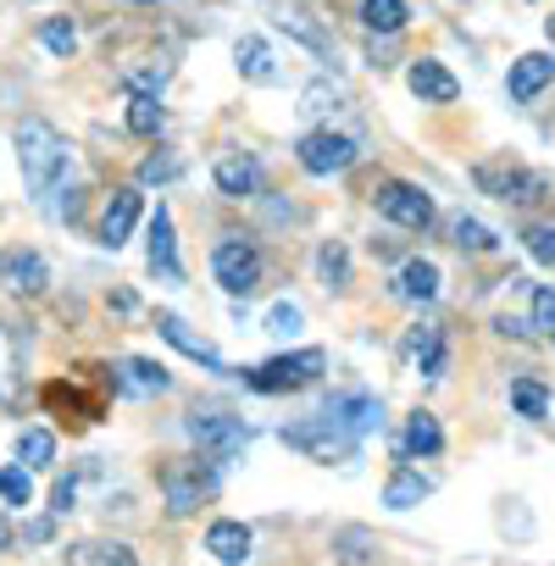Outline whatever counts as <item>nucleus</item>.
I'll use <instances>...</instances> for the list:
<instances>
[{"mask_svg":"<svg viewBox=\"0 0 555 566\" xmlns=\"http://www.w3.org/2000/svg\"><path fill=\"white\" fill-rule=\"evenodd\" d=\"M544 34H549V45H555V18H549V23H544Z\"/></svg>","mask_w":555,"mask_h":566,"instance_id":"44","label":"nucleus"},{"mask_svg":"<svg viewBox=\"0 0 555 566\" xmlns=\"http://www.w3.org/2000/svg\"><path fill=\"white\" fill-rule=\"evenodd\" d=\"M233 62H239V73L250 78V84H272V51H266V40H239L233 45Z\"/></svg>","mask_w":555,"mask_h":566,"instance_id":"27","label":"nucleus"},{"mask_svg":"<svg viewBox=\"0 0 555 566\" xmlns=\"http://www.w3.org/2000/svg\"><path fill=\"white\" fill-rule=\"evenodd\" d=\"M178 172H184V161H178L172 150H156V156L139 161V184H172Z\"/></svg>","mask_w":555,"mask_h":566,"instance_id":"36","label":"nucleus"},{"mask_svg":"<svg viewBox=\"0 0 555 566\" xmlns=\"http://www.w3.org/2000/svg\"><path fill=\"white\" fill-rule=\"evenodd\" d=\"M62 560L67 566H139L134 544H123V538H78L62 549Z\"/></svg>","mask_w":555,"mask_h":566,"instance_id":"18","label":"nucleus"},{"mask_svg":"<svg viewBox=\"0 0 555 566\" xmlns=\"http://www.w3.org/2000/svg\"><path fill=\"white\" fill-rule=\"evenodd\" d=\"M373 200H378V211H384L395 228H406V233H428L433 217H439V211H433V195H428L422 184H406V178H389Z\"/></svg>","mask_w":555,"mask_h":566,"instance_id":"6","label":"nucleus"},{"mask_svg":"<svg viewBox=\"0 0 555 566\" xmlns=\"http://www.w3.org/2000/svg\"><path fill=\"white\" fill-rule=\"evenodd\" d=\"M40 45H45L51 56H73V45H78L73 18H51V23H40Z\"/></svg>","mask_w":555,"mask_h":566,"instance_id":"35","label":"nucleus"},{"mask_svg":"<svg viewBox=\"0 0 555 566\" xmlns=\"http://www.w3.org/2000/svg\"><path fill=\"white\" fill-rule=\"evenodd\" d=\"M139 217H145L139 189H112V195H106V206H101V244H106V250H123V244L134 239Z\"/></svg>","mask_w":555,"mask_h":566,"instance_id":"12","label":"nucleus"},{"mask_svg":"<svg viewBox=\"0 0 555 566\" xmlns=\"http://www.w3.org/2000/svg\"><path fill=\"white\" fill-rule=\"evenodd\" d=\"M73 494H78V489H73V478H62V483H56V494H51V511H56V516H67V511H73Z\"/></svg>","mask_w":555,"mask_h":566,"instance_id":"40","label":"nucleus"},{"mask_svg":"<svg viewBox=\"0 0 555 566\" xmlns=\"http://www.w3.org/2000/svg\"><path fill=\"white\" fill-rule=\"evenodd\" d=\"M12 538H18V533H12V522L0 516V549H12Z\"/></svg>","mask_w":555,"mask_h":566,"instance_id":"43","label":"nucleus"},{"mask_svg":"<svg viewBox=\"0 0 555 566\" xmlns=\"http://www.w3.org/2000/svg\"><path fill=\"white\" fill-rule=\"evenodd\" d=\"M295 156H301V167H306L312 178H334V172L356 167V139H350V134H334V128H312V134L295 145Z\"/></svg>","mask_w":555,"mask_h":566,"instance_id":"9","label":"nucleus"},{"mask_svg":"<svg viewBox=\"0 0 555 566\" xmlns=\"http://www.w3.org/2000/svg\"><path fill=\"white\" fill-rule=\"evenodd\" d=\"M406 90H411L422 106H450V101L461 95L455 73H450L444 62H433V56H417V62L406 67Z\"/></svg>","mask_w":555,"mask_h":566,"instance_id":"13","label":"nucleus"},{"mask_svg":"<svg viewBox=\"0 0 555 566\" xmlns=\"http://www.w3.org/2000/svg\"><path fill=\"white\" fill-rule=\"evenodd\" d=\"M472 184H478L483 195L505 200V206H533V200H544V195H549V178H544V172H533V167H522V161H511V156L478 161V167H472Z\"/></svg>","mask_w":555,"mask_h":566,"instance_id":"4","label":"nucleus"},{"mask_svg":"<svg viewBox=\"0 0 555 566\" xmlns=\"http://www.w3.org/2000/svg\"><path fill=\"white\" fill-rule=\"evenodd\" d=\"M411 23L406 0H362V29L367 34H400Z\"/></svg>","mask_w":555,"mask_h":566,"instance_id":"23","label":"nucleus"},{"mask_svg":"<svg viewBox=\"0 0 555 566\" xmlns=\"http://www.w3.org/2000/svg\"><path fill=\"white\" fill-rule=\"evenodd\" d=\"M18 461H23L29 472L56 467V433H51V428H23V433H18Z\"/></svg>","mask_w":555,"mask_h":566,"instance_id":"25","label":"nucleus"},{"mask_svg":"<svg viewBox=\"0 0 555 566\" xmlns=\"http://www.w3.org/2000/svg\"><path fill=\"white\" fill-rule=\"evenodd\" d=\"M428 489H433V483H428L422 472L400 467V472L384 483V505H395V511H411V505H422V500H428Z\"/></svg>","mask_w":555,"mask_h":566,"instance_id":"26","label":"nucleus"},{"mask_svg":"<svg viewBox=\"0 0 555 566\" xmlns=\"http://www.w3.org/2000/svg\"><path fill=\"white\" fill-rule=\"evenodd\" d=\"M211 178H217V195H222V200H255V195L266 189L261 161L244 156V150H228V156L211 167Z\"/></svg>","mask_w":555,"mask_h":566,"instance_id":"11","label":"nucleus"},{"mask_svg":"<svg viewBox=\"0 0 555 566\" xmlns=\"http://www.w3.org/2000/svg\"><path fill=\"white\" fill-rule=\"evenodd\" d=\"M323 373H328V350L306 345V350H290V356H272V361L250 367L244 384H250L255 395H295V389H312Z\"/></svg>","mask_w":555,"mask_h":566,"instance_id":"3","label":"nucleus"},{"mask_svg":"<svg viewBox=\"0 0 555 566\" xmlns=\"http://www.w3.org/2000/svg\"><path fill=\"white\" fill-rule=\"evenodd\" d=\"M555 84V56H544V51H527V56H516L511 62V73H505V95L516 101V106H527L533 95H544Z\"/></svg>","mask_w":555,"mask_h":566,"instance_id":"15","label":"nucleus"},{"mask_svg":"<svg viewBox=\"0 0 555 566\" xmlns=\"http://www.w3.org/2000/svg\"><path fill=\"white\" fill-rule=\"evenodd\" d=\"M0 283H7L12 295H45L51 290V266H45V255L40 250H23V244H12V250H0Z\"/></svg>","mask_w":555,"mask_h":566,"instance_id":"10","label":"nucleus"},{"mask_svg":"<svg viewBox=\"0 0 555 566\" xmlns=\"http://www.w3.org/2000/svg\"><path fill=\"white\" fill-rule=\"evenodd\" d=\"M444 450V428L433 411H411L406 422V455H439Z\"/></svg>","mask_w":555,"mask_h":566,"instance_id":"24","label":"nucleus"},{"mask_svg":"<svg viewBox=\"0 0 555 566\" xmlns=\"http://www.w3.org/2000/svg\"><path fill=\"white\" fill-rule=\"evenodd\" d=\"M284 444H290V450H301V455H306V461H317V467H334V461H345V455L356 450V439H350L345 428H334L328 417L290 422V428H284Z\"/></svg>","mask_w":555,"mask_h":566,"instance_id":"8","label":"nucleus"},{"mask_svg":"<svg viewBox=\"0 0 555 566\" xmlns=\"http://www.w3.org/2000/svg\"><path fill=\"white\" fill-rule=\"evenodd\" d=\"M533 328L544 339H555V290H549V283H538V290H533Z\"/></svg>","mask_w":555,"mask_h":566,"instance_id":"38","label":"nucleus"},{"mask_svg":"<svg viewBox=\"0 0 555 566\" xmlns=\"http://www.w3.org/2000/svg\"><path fill=\"white\" fill-rule=\"evenodd\" d=\"M123 373H128V384H134L139 395H167V389H172V378H167L161 361H139V356H134V361H123Z\"/></svg>","mask_w":555,"mask_h":566,"instance_id":"33","label":"nucleus"},{"mask_svg":"<svg viewBox=\"0 0 555 566\" xmlns=\"http://www.w3.org/2000/svg\"><path fill=\"white\" fill-rule=\"evenodd\" d=\"M261 272H266V261H261V250H255L244 233H222V239L211 244V277L222 283L233 301L261 290Z\"/></svg>","mask_w":555,"mask_h":566,"instance_id":"5","label":"nucleus"},{"mask_svg":"<svg viewBox=\"0 0 555 566\" xmlns=\"http://www.w3.org/2000/svg\"><path fill=\"white\" fill-rule=\"evenodd\" d=\"M0 500H7V505H34V478H29V467H0Z\"/></svg>","mask_w":555,"mask_h":566,"instance_id":"34","label":"nucleus"},{"mask_svg":"<svg viewBox=\"0 0 555 566\" xmlns=\"http://www.w3.org/2000/svg\"><path fill=\"white\" fill-rule=\"evenodd\" d=\"M156 334H161V339H167L172 350H184L189 361H200L206 373H228V367H222V356H217V350H211V345H206L200 334H189V328H184V323H178L172 312H156Z\"/></svg>","mask_w":555,"mask_h":566,"instance_id":"20","label":"nucleus"},{"mask_svg":"<svg viewBox=\"0 0 555 566\" xmlns=\"http://www.w3.org/2000/svg\"><path fill=\"white\" fill-rule=\"evenodd\" d=\"M206 549H211L222 566H244L250 549H255V533H250L244 522H233V516H217V522L206 527Z\"/></svg>","mask_w":555,"mask_h":566,"instance_id":"17","label":"nucleus"},{"mask_svg":"<svg viewBox=\"0 0 555 566\" xmlns=\"http://www.w3.org/2000/svg\"><path fill=\"white\" fill-rule=\"evenodd\" d=\"M189 439L200 444V455H211L217 467L222 461H233L244 444H250V428L239 422V417H228V411H189Z\"/></svg>","mask_w":555,"mask_h":566,"instance_id":"7","label":"nucleus"},{"mask_svg":"<svg viewBox=\"0 0 555 566\" xmlns=\"http://www.w3.org/2000/svg\"><path fill=\"white\" fill-rule=\"evenodd\" d=\"M128 128H134V134H145V139H150V134H161V128H167L161 101H156V95H134V101H128Z\"/></svg>","mask_w":555,"mask_h":566,"instance_id":"32","label":"nucleus"},{"mask_svg":"<svg viewBox=\"0 0 555 566\" xmlns=\"http://www.w3.org/2000/svg\"><path fill=\"white\" fill-rule=\"evenodd\" d=\"M395 295H406V301H433V295H439V266H433V261H406L400 277H395Z\"/></svg>","mask_w":555,"mask_h":566,"instance_id":"22","label":"nucleus"},{"mask_svg":"<svg viewBox=\"0 0 555 566\" xmlns=\"http://www.w3.org/2000/svg\"><path fill=\"white\" fill-rule=\"evenodd\" d=\"M134 7H150V0H134Z\"/></svg>","mask_w":555,"mask_h":566,"instance_id":"45","label":"nucleus"},{"mask_svg":"<svg viewBox=\"0 0 555 566\" xmlns=\"http://www.w3.org/2000/svg\"><path fill=\"white\" fill-rule=\"evenodd\" d=\"M295 323H301L295 306H272V317H266V328H295Z\"/></svg>","mask_w":555,"mask_h":566,"instance_id":"42","label":"nucleus"},{"mask_svg":"<svg viewBox=\"0 0 555 566\" xmlns=\"http://www.w3.org/2000/svg\"><path fill=\"white\" fill-rule=\"evenodd\" d=\"M150 272L167 277V283L184 277V266H178V233H172V211L167 206H156V222H150Z\"/></svg>","mask_w":555,"mask_h":566,"instance_id":"19","label":"nucleus"},{"mask_svg":"<svg viewBox=\"0 0 555 566\" xmlns=\"http://www.w3.org/2000/svg\"><path fill=\"white\" fill-rule=\"evenodd\" d=\"M339 106H345V90H339L334 78H312V84L301 90V106H295V112H301V117H323V112H339Z\"/></svg>","mask_w":555,"mask_h":566,"instance_id":"28","label":"nucleus"},{"mask_svg":"<svg viewBox=\"0 0 555 566\" xmlns=\"http://www.w3.org/2000/svg\"><path fill=\"white\" fill-rule=\"evenodd\" d=\"M23 538H34V544H51V538H56V522H51V516H40V522H29V533H23Z\"/></svg>","mask_w":555,"mask_h":566,"instance_id":"41","label":"nucleus"},{"mask_svg":"<svg viewBox=\"0 0 555 566\" xmlns=\"http://www.w3.org/2000/svg\"><path fill=\"white\" fill-rule=\"evenodd\" d=\"M527 244H533V255H538V261H555V228H533V233H527Z\"/></svg>","mask_w":555,"mask_h":566,"instance_id":"39","label":"nucleus"},{"mask_svg":"<svg viewBox=\"0 0 555 566\" xmlns=\"http://www.w3.org/2000/svg\"><path fill=\"white\" fill-rule=\"evenodd\" d=\"M450 239H455V250H467V255H489L494 250V233L478 222V217H450Z\"/></svg>","mask_w":555,"mask_h":566,"instance_id":"30","label":"nucleus"},{"mask_svg":"<svg viewBox=\"0 0 555 566\" xmlns=\"http://www.w3.org/2000/svg\"><path fill=\"white\" fill-rule=\"evenodd\" d=\"M323 417H328L334 428H345L350 439H362V433H373V428L384 422V406H378L367 389H350V395H334Z\"/></svg>","mask_w":555,"mask_h":566,"instance_id":"14","label":"nucleus"},{"mask_svg":"<svg viewBox=\"0 0 555 566\" xmlns=\"http://www.w3.org/2000/svg\"><path fill=\"white\" fill-rule=\"evenodd\" d=\"M278 29H290V34H295L301 45H312L317 56H328V34H323V29H312V23H306L301 12H284V18H278Z\"/></svg>","mask_w":555,"mask_h":566,"instance_id":"37","label":"nucleus"},{"mask_svg":"<svg viewBox=\"0 0 555 566\" xmlns=\"http://www.w3.org/2000/svg\"><path fill=\"white\" fill-rule=\"evenodd\" d=\"M317 277L328 283V290H350V250H345L339 239H328V244L317 250Z\"/></svg>","mask_w":555,"mask_h":566,"instance_id":"29","label":"nucleus"},{"mask_svg":"<svg viewBox=\"0 0 555 566\" xmlns=\"http://www.w3.org/2000/svg\"><path fill=\"white\" fill-rule=\"evenodd\" d=\"M328 549H334L339 566H384V538H378L367 522H345V527H334Z\"/></svg>","mask_w":555,"mask_h":566,"instance_id":"16","label":"nucleus"},{"mask_svg":"<svg viewBox=\"0 0 555 566\" xmlns=\"http://www.w3.org/2000/svg\"><path fill=\"white\" fill-rule=\"evenodd\" d=\"M156 478H161V494H167L172 516H195L217 494V461L211 455H172V461H161Z\"/></svg>","mask_w":555,"mask_h":566,"instance_id":"2","label":"nucleus"},{"mask_svg":"<svg viewBox=\"0 0 555 566\" xmlns=\"http://www.w3.org/2000/svg\"><path fill=\"white\" fill-rule=\"evenodd\" d=\"M12 145H18V167H23L29 195H51L62 184V172H67V139L45 117H23Z\"/></svg>","mask_w":555,"mask_h":566,"instance_id":"1","label":"nucleus"},{"mask_svg":"<svg viewBox=\"0 0 555 566\" xmlns=\"http://www.w3.org/2000/svg\"><path fill=\"white\" fill-rule=\"evenodd\" d=\"M511 406H516V417L544 422V417H549V389L533 384V378H516V384H511Z\"/></svg>","mask_w":555,"mask_h":566,"instance_id":"31","label":"nucleus"},{"mask_svg":"<svg viewBox=\"0 0 555 566\" xmlns=\"http://www.w3.org/2000/svg\"><path fill=\"white\" fill-rule=\"evenodd\" d=\"M406 350H411V361H417L422 378H439L444 373V356L450 350H444V328L439 323H417V334L406 339Z\"/></svg>","mask_w":555,"mask_h":566,"instance_id":"21","label":"nucleus"}]
</instances>
